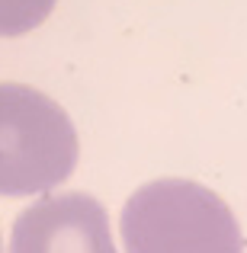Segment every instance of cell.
I'll return each mask as SVG.
<instances>
[{
  "label": "cell",
  "mask_w": 247,
  "mask_h": 253,
  "mask_svg": "<svg viewBox=\"0 0 247 253\" xmlns=\"http://www.w3.org/2000/svg\"><path fill=\"white\" fill-rule=\"evenodd\" d=\"M6 253H119L109 215L87 192L42 196L16 218Z\"/></svg>",
  "instance_id": "obj_3"
},
{
  "label": "cell",
  "mask_w": 247,
  "mask_h": 253,
  "mask_svg": "<svg viewBox=\"0 0 247 253\" xmlns=\"http://www.w3.org/2000/svg\"><path fill=\"white\" fill-rule=\"evenodd\" d=\"M125 253H244L238 218L193 179H154L122 209Z\"/></svg>",
  "instance_id": "obj_1"
},
{
  "label": "cell",
  "mask_w": 247,
  "mask_h": 253,
  "mask_svg": "<svg viewBox=\"0 0 247 253\" xmlns=\"http://www.w3.org/2000/svg\"><path fill=\"white\" fill-rule=\"evenodd\" d=\"M77 167V131L51 96L26 84H0V196L61 186Z\"/></svg>",
  "instance_id": "obj_2"
},
{
  "label": "cell",
  "mask_w": 247,
  "mask_h": 253,
  "mask_svg": "<svg viewBox=\"0 0 247 253\" xmlns=\"http://www.w3.org/2000/svg\"><path fill=\"white\" fill-rule=\"evenodd\" d=\"M58 0H0V36H23L49 19Z\"/></svg>",
  "instance_id": "obj_4"
}]
</instances>
